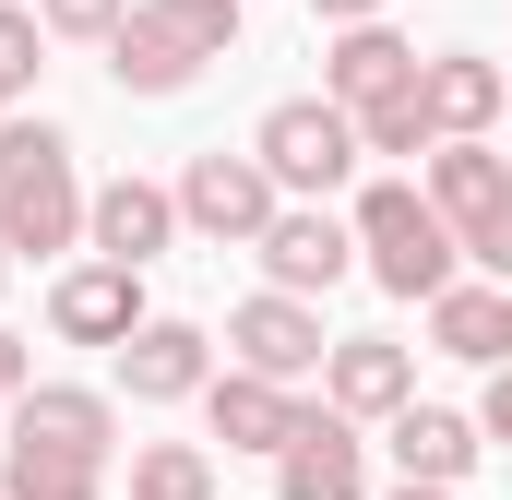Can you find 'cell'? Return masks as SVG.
Here are the masks:
<instances>
[{
    "instance_id": "ba28073f",
    "label": "cell",
    "mask_w": 512,
    "mask_h": 500,
    "mask_svg": "<svg viewBox=\"0 0 512 500\" xmlns=\"http://www.w3.org/2000/svg\"><path fill=\"white\" fill-rule=\"evenodd\" d=\"M227 346H239V370H274V381H310L334 358V334H322V298H298V286H262L227 310Z\"/></svg>"
},
{
    "instance_id": "603a6c76",
    "label": "cell",
    "mask_w": 512,
    "mask_h": 500,
    "mask_svg": "<svg viewBox=\"0 0 512 500\" xmlns=\"http://www.w3.org/2000/svg\"><path fill=\"white\" fill-rule=\"evenodd\" d=\"M36 36H48V24H36V12H12V0H0V84H12V96H24V84H36Z\"/></svg>"
},
{
    "instance_id": "7a4b0ae2",
    "label": "cell",
    "mask_w": 512,
    "mask_h": 500,
    "mask_svg": "<svg viewBox=\"0 0 512 500\" xmlns=\"http://www.w3.org/2000/svg\"><path fill=\"white\" fill-rule=\"evenodd\" d=\"M453 262H465V239H453V215L429 203V179H370L358 191V274L382 286V298H441L453 286Z\"/></svg>"
},
{
    "instance_id": "cb8c5ba5",
    "label": "cell",
    "mask_w": 512,
    "mask_h": 500,
    "mask_svg": "<svg viewBox=\"0 0 512 500\" xmlns=\"http://www.w3.org/2000/svg\"><path fill=\"white\" fill-rule=\"evenodd\" d=\"M120 12H131V0H36L48 36H120Z\"/></svg>"
},
{
    "instance_id": "277c9868",
    "label": "cell",
    "mask_w": 512,
    "mask_h": 500,
    "mask_svg": "<svg viewBox=\"0 0 512 500\" xmlns=\"http://www.w3.org/2000/svg\"><path fill=\"white\" fill-rule=\"evenodd\" d=\"M251 155L274 167V191L286 203H334L346 179H358V108H334V96H274L262 108V131H251Z\"/></svg>"
},
{
    "instance_id": "5bb4252c",
    "label": "cell",
    "mask_w": 512,
    "mask_h": 500,
    "mask_svg": "<svg viewBox=\"0 0 512 500\" xmlns=\"http://www.w3.org/2000/svg\"><path fill=\"white\" fill-rule=\"evenodd\" d=\"M108 477H120V453H72V441H36V429L0 441V500H108Z\"/></svg>"
},
{
    "instance_id": "f546056e",
    "label": "cell",
    "mask_w": 512,
    "mask_h": 500,
    "mask_svg": "<svg viewBox=\"0 0 512 500\" xmlns=\"http://www.w3.org/2000/svg\"><path fill=\"white\" fill-rule=\"evenodd\" d=\"M0 120H12V84H0Z\"/></svg>"
},
{
    "instance_id": "3957f363",
    "label": "cell",
    "mask_w": 512,
    "mask_h": 500,
    "mask_svg": "<svg viewBox=\"0 0 512 500\" xmlns=\"http://www.w3.org/2000/svg\"><path fill=\"white\" fill-rule=\"evenodd\" d=\"M227 48H239V0H131L108 36V72H120V96H179Z\"/></svg>"
},
{
    "instance_id": "ffe728a7",
    "label": "cell",
    "mask_w": 512,
    "mask_h": 500,
    "mask_svg": "<svg viewBox=\"0 0 512 500\" xmlns=\"http://www.w3.org/2000/svg\"><path fill=\"white\" fill-rule=\"evenodd\" d=\"M417 96H429V120H441V143H453V131H489V120H501L512 72L477 60V48H441V60H417Z\"/></svg>"
},
{
    "instance_id": "4316f807",
    "label": "cell",
    "mask_w": 512,
    "mask_h": 500,
    "mask_svg": "<svg viewBox=\"0 0 512 500\" xmlns=\"http://www.w3.org/2000/svg\"><path fill=\"white\" fill-rule=\"evenodd\" d=\"M310 12H322V24H370L382 0H310Z\"/></svg>"
},
{
    "instance_id": "d6986e66",
    "label": "cell",
    "mask_w": 512,
    "mask_h": 500,
    "mask_svg": "<svg viewBox=\"0 0 512 500\" xmlns=\"http://www.w3.org/2000/svg\"><path fill=\"white\" fill-rule=\"evenodd\" d=\"M322 393H334L346 417H393V405L417 393V358H405L393 334H346V346L322 358Z\"/></svg>"
},
{
    "instance_id": "4fadbf2b",
    "label": "cell",
    "mask_w": 512,
    "mask_h": 500,
    "mask_svg": "<svg viewBox=\"0 0 512 500\" xmlns=\"http://www.w3.org/2000/svg\"><path fill=\"white\" fill-rule=\"evenodd\" d=\"M203 429H215L227 453H286V429H298V381L215 370V381H203Z\"/></svg>"
},
{
    "instance_id": "9a60e30c",
    "label": "cell",
    "mask_w": 512,
    "mask_h": 500,
    "mask_svg": "<svg viewBox=\"0 0 512 500\" xmlns=\"http://www.w3.org/2000/svg\"><path fill=\"white\" fill-rule=\"evenodd\" d=\"M393 84H417V48L393 36L382 12H370V24H334V48H322V96H334V108H370V96H393Z\"/></svg>"
},
{
    "instance_id": "5b68a950",
    "label": "cell",
    "mask_w": 512,
    "mask_h": 500,
    "mask_svg": "<svg viewBox=\"0 0 512 500\" xmlns=\"http://www.w3.org/2000/svg\"><path fill=\"white\" fill-rule=\"evenodd\" d=\"M429 203L453 215L465 262L512 286V155H489V131H453V143H429Z\"/></svg>"
},
{
    "instance_id": "f1b7e54d",
    "label": "cell",
    "mask_w": 512,
    "mask_h": 500,
    "mask_svg": "<svg viewBox=\"0 0 512 500\" xmlns=\"http://www.w3.org/2000/svg\"><path fill=\"white\" fill-rule=\"evenodd\" d=\"M0 286H12V239H0Z\"/></svg>"
},
{
    "instance_id": "e0dca14e",
    "label": "cell",
    "mask_w": 512,
    "mask_h": 500,
    "mask_svg": "<svg viewBox=\"0 0 512 500\" xmlns=\"http://www.w3.org/2000/svg\"><path fill=\"white\" fill-rule=\"evenodd\" d=\"M0 429H36V441H72V453H120V405L96 381H24Z\"/></svg>"
},
{
    "instance_id": "8992f818",
    "label": "cell",
    "mask_w": 512,
    "mask_h": 500,
    "mask_svg": "<svg viewBox=\"0 0 512 500\" xmlns=\"http://www.w3.org/2000/svg\"><path fill=\"white\" fill-rule=\"evenodd\" d=\"M274 203H286V191H274V167H262V155H227V143H215V155H191V167H179V227H191V239H215V250H251L262 227H274Z\"/></svg>"
},
{
    "instance_id": "8fae6325",
    "label": "cell",
    "mask_w": 512,
    "mask_h": 500,
    "mask_svg": "<svg viewBox=\"0 0 512 500\" xmlns=\"http://www.w3.org/2000/svg\"><path fill=\"white\" fill-rule=\"evenodd\" d=\"M203 381H215V334L203 322H155V310L131 322V346H120V393L131 405H191Z\"/></svg>"
},
{
    "instance_id": "ac0fdd59",
    "label": "cell",
    "mask_w": 512,
    "mask_h": 500,
    "mask_svg": "<svg viewBox=\"0 0 512 500\" xmlns=\"http://www.w3.org/2000/svg\"><path fill=\"white\" fill-rule=\"evenodd\" d=\"M382 429H393V465H405V477H429V489H465V465H477V441H489L477 417H453V405H417V393L393 405Z\"/></svg>"
},
{
    "instance_id": "d4e9b609",
    "label": "cell",
    "mask_w": 512,
    "mask_h": 500,
    "mask_svg": "<svg viewBox=\"0 0 512 500\" xmlns=\"http://www.w3.org/2000/svg\"><path fill=\"white\" fill-rule=\"evenodd\" d=\"M477 429H489V441H512V358L489 370V393H477Z\"/></svg>"
},
{
    "instance_id": "44dd1931",
    "label": "cell",
    "mask_w": 512,
    "mask_h": 500,
    "mask_svg": "<svg viewBox=\"0 0 512 500\" xmlns=\"http://www.w3.org/2000/svg\"><path fill=\"white\" fill-rule=\"evenodd\" d=\"M131 500H215V453L203 441H143L131 453Z\"/></svg>"
},
{
    "instance_id": "52a82bcc",
    "label": "cell",
    "mask_w": 512,
    "mask_h": 500,
    "mask_svg": "<svg viewBox=\"0 0 512 500\" xmlns=\"http://www.w3.org/2000/svg\"><path fill=\"white\" fill-rule=\"evenodd\" d=\"M274 489L286 500H370V441H358V417L322 393V405H298V429H286V453H274Z\"/></svg>"
},
{
    "instance_id": "9c48e42d",
    "label": "cell",
    "mask_w": 512,
    "mask_h": 500,
    "mask_svg": "<svg viewBox=\"0 0 512 500\" xmlns=\"http://www.w3.org/2000/svg\"><path fill=\"white\" fill-rule=\"evenodd\" d=\"M262 274L274 286H298V298H322V286H346L358 274V215H334V203H274V227H262Z\"/></svg>"
},
{
    "instance_id": "484cf974",
    "label": "cell",
    "mask_w": 512,
    "mask_h": 500,
    "mask_svg": "<svg viewBox=\"0 0 512 500\" xmlns=\"http://www.w3.org/2000/svg\"><path fill=\"white\" fill-rule=\"evenodd\" d=\"M12 393H24V346L0 334V417H12Z\"/></svg>"
},
{
    "instance_id": "83f0119b",
    "label": "cell",
    "mask_w": 512,
    "mask_h": 500,
    "mask_svg": "<svg viewBox=\"0 0 512 500\" xmlns=\"http://www.w3.org/2000/svg\"><path fill=\"white\" fill-rule=\"evenodd\" d=\"M393 500H453V489H429V477H405V489H393Z\"/></svg>"
},
{
    "instance_id": "30bf717a",
    "label": "cell",
    "mask_w": 512,
    "mask_h": 500,
    "mask_svg": "<svg viewBox=\"0 0 512 500\" xmlns=\"http://www.w3.org/2000/svg\"><path fill=\"white\" fill-rule=\"evenodd\" d=\"M48 322L72 334V346H131V322H143V262H60V286H48Z\"/></svg>"
},
{
    "instance_id": "7402d4cb",
    "label": "cell",
    "mask_w": 512,
    "mask_h": 500,
    "mask_svg": "<svg viewBox=\"0 0 512 500\" xmlns=\"http://www.w3.org/2000/svg\"><path fill=\"white\" fill-rule=\"evenodd\" d=\"M358 143H370V155H429V143H441V120H429V96H417V84H393V96H370V108H358Z\"/></svg>"
},
{
    "instance_id": "6da1fadb",
    "label": "cell",
    "mask_w": 512,
    "mask_h": 500,
    "mask_svg": "<svg viewBox=\"0 0 512 500\" xmlns=\"http://www.w3.org/2000/svg\"><path fill=\"white\" fill-rule=\"evenodd\" d=\"M84 167H72V131L60 120H0V239L12 262H48V250H84Z\"/></svg>"
},
{
    "instance_id": "7c38bea8",
    "label": "cell",
    "mask_w": 512,
    "mask_h": 500,
    "mask_svg": "<svg viewBox=\"0 0 512 500\" xmlns=\"http://www.w3.org/2000/svg\"><path fill=\"white\" fill-rule=\"evenodd\" d=\"M84 250H108V262H167V250H179V191H167V179H108V191L84 203Z\"/></svg>"
},
{
    "instance_id": "2e32d148",
    "label": "cell",
    "mask_w": 512,
    "mask_h": 500,
    "mask_svg": "<svg viewBox=\"0 0 512 500\" xmlns=\"http://www.w3.org/2000/svg\"><path fill=\"white\" fill-rule=\"evenodd\" d=\"M429 346L465 358V370H501V358H512V286H501V274H489V286L453 274V286L429 298Z\"/></svg>"
}]
</instances>
